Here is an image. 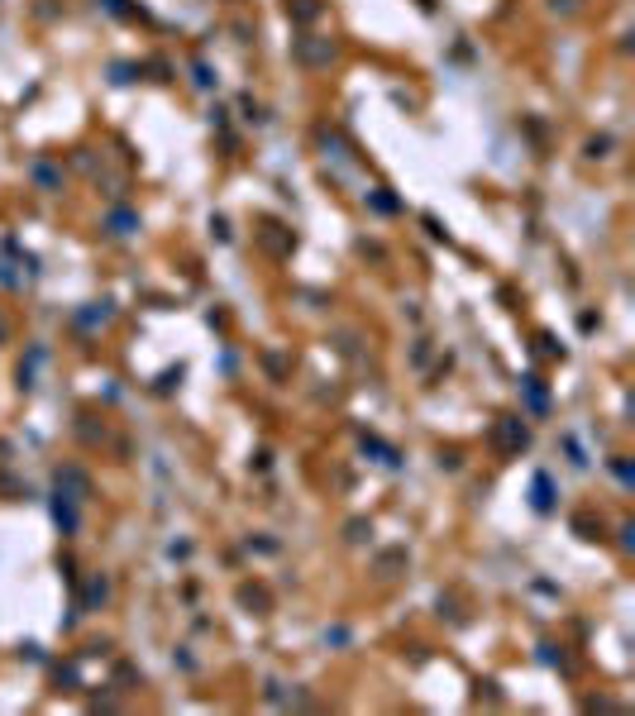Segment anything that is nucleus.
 Wrapping results in <instances>:
<instances>
[{
    "label": "nucleus",
    "instance_id": "obj_1",
    "mask_svg": "<svg viewBox=\"0 0 635 716\" xmlns=\"http://www.w3.org/2000/svg\"><path fill=\"white\" fill-rule=\"evenodd\" d=\"M535 511H549V478H535Z\"/></svg>",
    "mask_w": 635,
    "mask_h": 716
}]
</instances>
